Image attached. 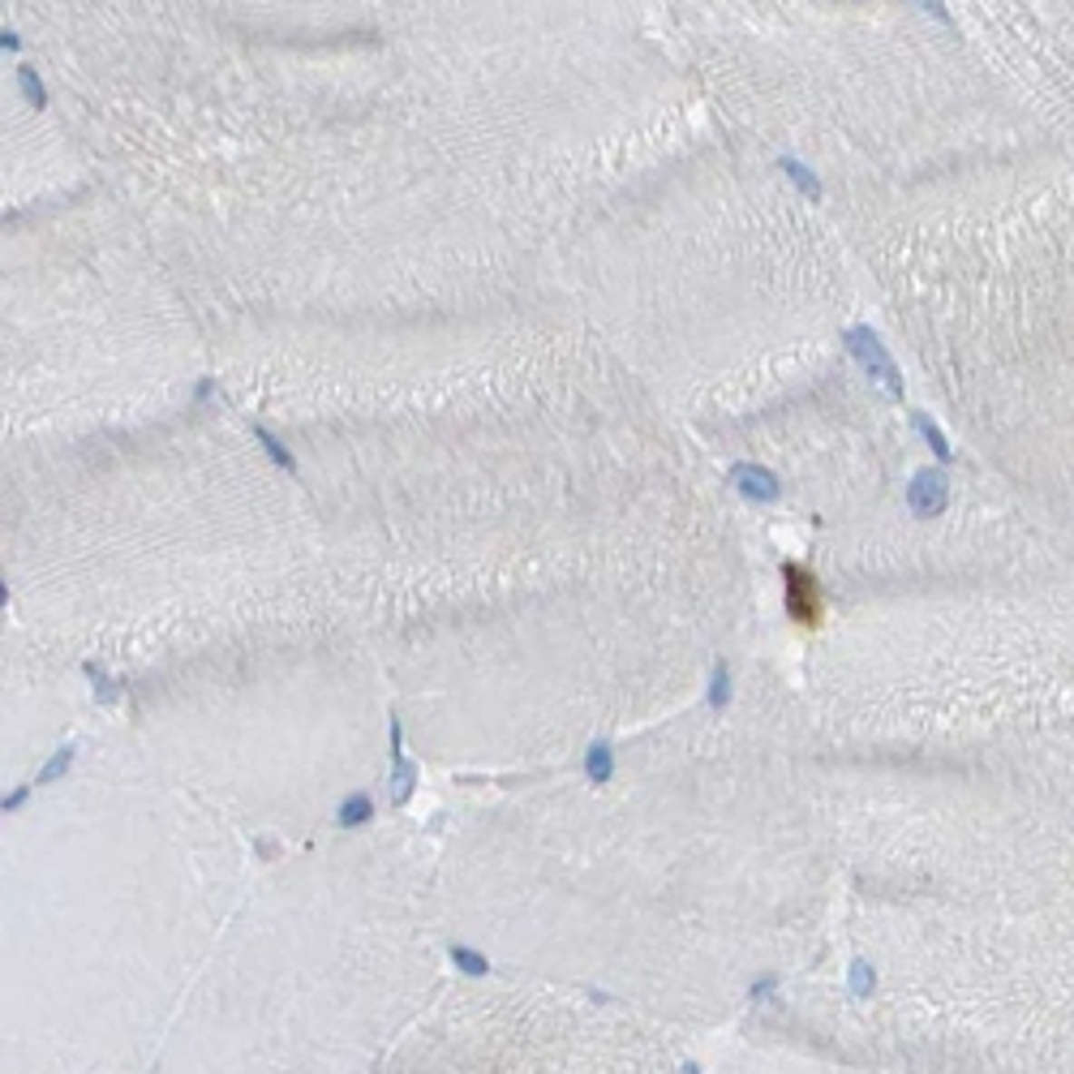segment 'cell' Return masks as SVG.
<instances>
[{
  "label": "cell",
  "instance_id": "1",
  "mask_svg": "<svg viewBox=\"0 0 1074 1074\" xmlns=\"http://www.w3.org/2000/svg\"><path fill=\"white\" fill-rule=\"evenodd\" d=\"M846 348L855 353V361H860L868 375L881 378V383L894 391V395H903V378H898L894 361H890V353L881 348V340L873 336V331H868V327H851V331H846Z\"/></svg>",
  "mask_w": 1074,
  "mask_h": 1074
},
{
  "label": "cell",
  "instance_id": "2",
  "mask_svg": "<svg viewBox=\"0 0 1074 1074\" xmlns=\"http://www.w3.org/2000/svg\"><path fill=\"white\" fill-rule=\"evenodd\" d=\"M387 731H391V778H387V791L395 804H408L413 799V791H417V782H422V769L413 766V757L405 752V727H400V718L391 714L387 718Z\"/></svg>",
  "mask_w": 1074,
  "mask_h": 1074
},
{
  "label": "cell",
  "instance_id": "3",
  "mask_svg": "<svg viewBox=\"0 0 1074 1074\" xmlns=\"http://www.w3.org/2000/svg\"><path fill=\"white\" fill-rule=\"evenodd\" d=\"M782 576H786V606H791V615H796L799 623H816V585H813V576L799 571L796 563H786Z\"/></svg>",
  "mask_w": 1074,
  "mask_h": 1074
},
{
  "label": "cell",
  "instance_id": "4",
  "mask_svg": "<svg viewBox=\"0 0 1074 1074\" xmlns=\"http://www.w3.org/2000/svg\"><path fill=\"white\" fill-rule=\"evenodd\" d=\"M731 482L748 499H757V503H769V499H778V477L769 469H761V464H735L731 469Z\"/></svg>",
  "mask_w": 1074,
  "mask_h": 1074
},
{
  "label": "cell",
  "instance_id": "5",
  "mask_svg": "<svg viewBox=\"0 0 1074 1074\" xmlns=\"http://www.w3.org/2000/svg\"><path fill=\"white\" fill-rule=\"evenodd\" d=\"M375 821V799H370V791H353V796H344L340 804H336V825L340 830H361V825H370Z\"/></svg>",
  "mask_w": 1074,
  "mask_h": 1074
},
{
  "label": "cell",
  "instance_id": "6",
  "mask_svg": "<svg viewBox=\"0 0 1074 1074\" xmlns=\"http://www.w3.org/2000/svg\"><path fill=\"white\" fill-rule=\"evenodd\" d=\"M907 503H912L920 516H932V512L945 503L942 477H937V473H920V477L912 482V490H907Z\"/></svg>",
  "mask_w": 1074,
  "mask_h": 1074
},
{
  "label": "cell",
  "instance_id": "7",
  "mask_svg": "<svg viewBox=\"0 0 1074 1074\" xmlns=\"http://www.w3.org/2000/svg\"><path fill=\"white\" fill-rule=\"evenodd\" d=\"M73 761H78V744H61V748H56V752L48 757V766L34 774V782H39V786H52V782H61V778L69 774V769H73Z\"/></svg>",
  "mask_w": 1074,
  "mask_h": 1074
},
{
  "label": "cell",
  "instance_id": "8",
  "mask_svg": "<svg viewBox=\"0 0 1074 1074\" xmlns=\"http://www.w3.org/2000/svg\"><path fill=\"white\" fill-rule=\"evenodd\" d=\"M447 959L456 962V971H464V976H473V980H482V976H490V959L482 954V950H473V945H447Z\"/></svg>",
  "mask_w": 1074,
  "mask_h": 1074
},
{
  "label": "cell",
  "instance_id": "9",
  "mask_svg": "<svg viewBox=\"0 0 1074 1074\" xmlns=\"http://www.w3.org/2000/svg\"><path fill=\"white\" fill-rule=\"evenodd\" d=\"M585 774H589L593 786H606V782H610V774H615V757H610L606 744H593V748L585 752Z\"/></svg>",
  "mask_w": 1074,
  "mask_h": 1074
},
{
  "label": "cell",
  "instance_id": "10",
  "mask_svg": "<svg viewBox=\"0 0 1074 1074\" xmlns=\"http://www.w3.org/2000/svg\"><path fill=\"white\" fill-rule=\"evenodd\" d=\"M254 439L262 443V452H267V456L276 460V464H279V469H284V473H297V456H293V452H288V447H284V443L276 439V434H271V430H267V425H254Z\"/></svg>",
  "mask_w": 1074,
  "mask_h": 1074
},
{
  "label": "cell",
  "instance_id": "11",
  "mask_svg": "<svg viewBox=\"0 0 1074 1074\" xmlns=\"http://www.w3.org/2000/svg\"><path fill=\"white\" fill-rule=\"evenodd\" d=\"M17 91H22V99H26L31 108H44V103H48V91H44V82H39V73H34L31 65L17 69Z\"/></svg>",
  "mask_w": 1074,
  "mask_h": 1074
},
{
  "label": "cell",
  "instance_id": "12",
  "mask_svg": "<svg viewBox=\"0 0 1074 1074\" xmlns=\"http://www.w3.org/2000/svg\"><path fill=\"white\" fill-rule=\"evenodd\" d=\"M782 168L791 172V181H796V185H799V190H804V194H808V198H813V202H816V198H821V185H816V177H813V172H808V168H804V163H796V160H782Z\"/></svg>",
  "mask_w": 1074,
  "mask_h": 1074
},
{
  "label": "cell",
  "instance_id": "13",
  "mask_svg": "<svg viewBox=\"0 0 1074 1074\" xmlns=\"http://www.w3.org/2000/svg\"><path fill=\"white\" fill-rule=\"evenodd\" d=\"M82 670H86V679L95 684V697H99V705H108V700H116V684H112V679H108V675H103V670L95 667V662H86V667H82Z\"/></svg>",
  "mask_w": 1074,
  "mask_h": 1074
},
{
  "label": "cell",
  "instance_id": "14",
  "mask_svg": "<svg viewBox=\"0 0 1074 1074\" xmlns=\"http://www.w3.org/2000/svg\"><path fill=\"white\" fill-rule=\"evenodd\" d=\"M915 425L924 430V434H928V443H932V447H937L942 456H950V447H945V439H942V430H937V425L928 422V417H915Z\"/></svg>",
  "mask_w": 1074,
  "mask_h": 1074
},
{
  "label": "cell",
  "instance_id": "15",
  "mask_svg": "<svg viewBox=\"0 0 1074 1074\" xmlns=\"http://www.w3.org/2000/svg\"><path fill=\"white\" fill-rule=\"evenodd\" d=\"M26 799H31V786H17L14 796H5V804H0V808H5V813H17Z\"/></svg>",
  "mask_w": 1074,
  "mask_h": 1074
},
{
  "label": "cell",
  "instance_id": "16",
  "mask_svg": "<svg viewBox=\"0 0 1074 1074\" xmlns=\"http://www.w3.org/2000/svg\"><path fill=\"white\" fill-rule=\"evenodd\" d=\"M851 980H855V989H860V993H864V989H873V971H868V967H855V976H851Z\"/></svg>",
  "mask_w": 1074,
  "mask_h": 1074
},
{
  "label": "cell",
  "instance_id": "17",
  "mask_svg": "<svg viewBox=\"0 0 1074 1074\" xmlns=\"http://www.w3.org/2000/svg\"><path fill=\"white\" fill-rule=\"evenodd\" d=\"M727 700V670H718V679H714V705H722Z\"/></svg>",
  "mask_w": 1074,
  "mask_h": 1074
},
{
  "label": "cell",
  "instance_id": "18",
  "mask_svg": "<svg viewBox=\"0 0 1074 1074\" xmlns=\"http://www.w3.org/2000/svg\"><path fill=\"white\" fill-rule=\"evenodd\" d=\"M0 48H5V52H17V48H22V39H17V31H5V34H0Z\"/></svg>",
  "mask_w": 1074,
  "mask_h": 1074
},
{
  "label": "cell",
  "instance_id": "19",
  "mask_svg": "<svg viewBox=\"0 0 1074 1074\" xmlns=\"http://www.w3.org/2000/svg\"><path fill=\"white\" fill-rule=\"evenodd\" d=\"M920 5H924L928 14H937V17H945V9H942V0H920Z\"/></svg>",
  "mask_w": 1074,
  "mask_h": 1074
}]
</instances>
